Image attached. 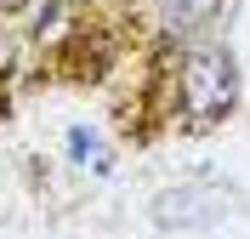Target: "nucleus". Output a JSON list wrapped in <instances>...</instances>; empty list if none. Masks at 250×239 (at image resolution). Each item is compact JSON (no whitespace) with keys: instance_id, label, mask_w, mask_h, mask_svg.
I'll return each instance as SVG.
<instances>
[{"instance_id":"obj_1","label":"nucleus","mask_w":250,"mask_h":239,"mask_svg":"<svg viewBox=\"0 0 250 239\" xmlns=\"http://www.w3.org/2000/svg\"><path fill=\"white\" fill-rule=\"evenodd\" d=\"M239 103V68L222 46H199L182 63V109L193 126H222Z\"/></svg>"},{"instance_id":"obj_2","label":"nucleus","mask_w":250,"mask_h":239,"mask_svg":"<svg viewBox=\"0 0 250 239\" xmlns=\"http://www.w3.org/2000/svg\"><path fill=\"white\" fill-rule=\"evenodd\" d=\"M239 205H245V199H239L233 182H222V176H199V182H176V188L154 194V222L165 228V234H188V228H216V222H228Z\"/></svg>"},{"instance_id":"obj_3","label":"nucleus","mask_w":250,"mask_h":239,"mask_svg":"<svg viewBox=\"0 0 250 239\" xmlns=\"http://www.w3.org/2000/svg\"><path fill=\"white\" fill-rule=\"evenodd\" d=\"M228 6V0H165V23H171V34H199L216 23V12Z\"/></svg>"},{"instance_id":"obj_4","label":"nucleus","mask_w":250,"mask_h":239,"mask_svg":"<svg viewBox=\"0 0 250 239\" xmlns=\"http://www.w3.org/2000/svg\"><path fill=\"white\" fill-rule=\"evenodd\" d=\"M68 154H74V159H80V165H85L91 176H108V171H114V154H108V143H103V137H97L91 126H74V131H68Z\"/></svg>"}]
</instances>
